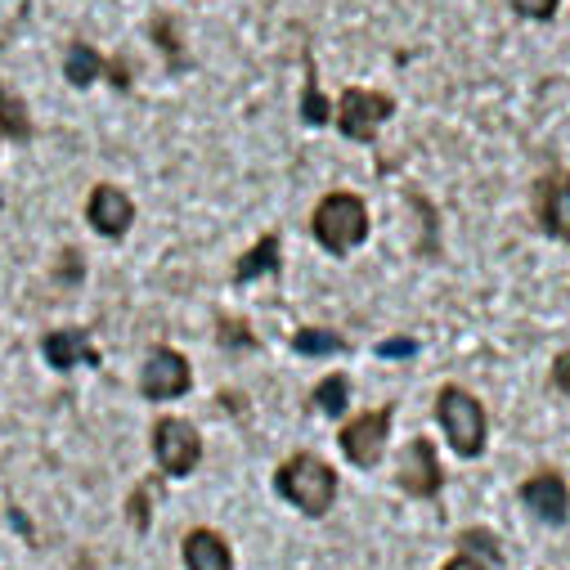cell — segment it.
<instances>
[{"instance_id":"17","label":"cell","mask_w":570,"mask_h":570,"mask_svg":"<svg viewBox=\"0 0 570 570\" xmlns=\"http://www.w3.org/2000/svg\"><path fill=\"white\" fill-rule=\"evenodd\" d=\"M293 346H297V355H337V351H346V342L328 328H302L293 337Z\"/></svg>"},{"instance_id":"16","label":"cell","mask_w":570,"mask_h":570,"mask_svg":"<svg viewBox=\"0 0 570 570\" xmlns=\"http://www.w3.org/2000/svg\"><path fill=\"white\" fill-rule=\"evenodd\" d=\"M346 404H351V382H346L342 373H333V377H324V382L315 386V409H320L324 417L346 413Z\"/></svg>"},{"instance_id":"14","label":"cell","mask_w":570,"mask_h":570,"mask_svg":"<svg viewBox=\"0 0 570 570\" xmlns=\"http://www.w3.org/2000/svg\"><path fill=\"white\" fill-rule=\"evenodd\" d=\"M274 269H278V238H274V234H265V238H261V243L238 261L234 278H238V283H252L256 274H274Z\"/></svg>"},{"instance_id":"23","label":"cell","mask_w":570,"mask_h":570,"mask_svg":"<svg viewBox=\"0 0 570 570\" xmlns=\"http://www.w3.org/2000/svg\"><path fill=\"white\" fill-rule=\"evenodd\" d=\"M220 342H229V346H252V333H243V324H220Z\"/></svg>"},{"instance_id":"22","label":"cell","mask_w":570,"mask_h":570,"mask_svg":"<svg viewBox=\"0 0 570 570\" xmlns=\"http://www.w3.org/2000/svg\"><path fill=\"white\" fill-rule=\"evenodd\" d=\"M130 521H135L139 530H145V525H149V494H145V490H139V494L130 499Z\"/></svg>"},{"instance_id":"21","label":"cell","mask_w":570,"mask_h":570,"mask_svg":"<svg viewBox=\"0 0 570 570\" xmlns=\"http://www.w3.org/2000/svg\"><path fill=\"white\" fill-rule=\"evenodd\" d=\"M377 355H386V360L417 355V342H413V337H391V342H382V346H377Z\"/></svg>"},{"instance_id":"2","label":"cell","mask_w":570,"mask_h":570,"mask_svg":"<svg viewBox=\"0 0 570 570\" xmlns=\"http://www.w3.org/2000/svg\"><path fill=\"white\" fill-rule=\"evenodd\" d=\"M436 417L445 426V436L454 445L459 459H481L485 454V436H490V422H485V409L472 391L463 386H441L436 395Z\"/></svg>"},{"instance_id":"11","label":"cell","mask_w":570,"mask_h":570,"mask_svg":"<svg viewBox=\"0 0 570 570\" xmlns=\"http://www.w3.org/2000/svg\"><path fill=\"white\" fill-rule=\"evenodd\" d=\"M86 216H90L95 234L121 238V234L130 229V220H135V203H130L117 185H99V189L90 194V203H86Z\"/></svg>"},{"instance_id":"6","label":"cell","mask_w":570,"mask_h":570,"mask_svg":"<svg viewBox=\"0 0 570 570\" xmlns=\"http://www.w3.org/2000/svg\"><path fill=\"white\" fill-rule=\"evenodd\" d=\"M391 404H382V409H373V413H360L355 422H346L342 426V454L355 463V468H377L382 463V454H386V436H391Z\"/></svg>"},{"instance_id":"10","label":"cell","mask_w":570,"mask_h":570,"mask_svg":"<svg viewBox=\"0 0 570 570\" xmlns=\"http://www.w3.org/2000/svg\"><path fill=\"white\" fill-rule=\"evenodd\" d=\"M521 503H525L539 521H548V525H566V517H570V490H566L561 472H534V476L521 485Z\"/></svg>"},{"instance_id":"24","label":"cell","mask_w":570,"mask_h":570,"mask_svg":"<svg viewBox=\"0 0 570 570\" xmlns=\"http://www.w3.org/2000/svg\"><path fill=\"white\" fill-rule=\"evenodd\" d=\"M441 570H490V566H485V561H476L472 552H459V557H450Z\"/></svg>"},{"instance_id":"5","label":"cell","mask_w":570,"mask_h":570,"mask_svg":"<svg viewBox=\"0 0 570 570\" xmlns=\"http://www.w3.org/2000/svg\"><path fill=\"white\" fill-rule=\"evenodd\" d=\"M391 112H395V99L377 95V90L351 86L337 99V126H342L346 139H360V145H368V139L382 130V121H391Z\"/></svg>"},{"instance_id":"12","label":"cell","mask_w":570,"mask_h":570,"mask_svg":"<svg viewBox=\"0 0 570 570\" xmlns=\"http://www.w3.org/2000/svg\"><path fill=\"white\" fill-rule=\"evenodd\" d=\"M46 360L55 368H77V364H99V351L90 346V333L86 328H63V333H50L41 342Z\"/></svg>"},{"instance_id":"4","label":"cell","mask_w":570,"mask_h":570,"mask_svg":"<svg viewBox=\"0 0 570 570\" xmlns=\"http://www.w3.org/2000/svg\"><path fill=\"white\" fill-rule=\"evenodd\" d=\"M154 454L167 476H189L203 463V436L189 417H163L154 426Z\"/></svg>"},{"instance_id":"7","label":"cell","mask_w":570,"mask_h":570,"mask_svg":"<svg viewBox=\"0 0 570 570\" xmlns=\"http://www.w3.org/2000/svg\"><path fill=\"white\" fill-rule=\"evenodd\" d=\"M395 481H400V490H404L409 499H436V494H441V481H445L441 459H436V445L426 441V436L409 441L404 454H400Z\"/></svg>"},{"instance_id":"20","label":"cell","mask_w":570,"mask_h":570,"mask_svg":"<svg viewBox=\"0 0 570 570\" xmlns=\"http://www.w3.org/2000/svg\"><path fill=\"white\" fill-rule=\"evenodd\" d=\"M508 6L521 14V19H534V23H548L557 14L561 0H508Z\"/></svg>"},{"instance_id":"9","label":"cell","mask_w":570,"mask_h":570,"mask_svg":"<svg viewBox=\"0 0 570 570\" xmlns=\"http://www.w3.org/2000/svg\"><path fill=\"white\" fill-rule=\"evenodd\" d=\"M534 216L548 238L570 243V171H552L534 185Z\"/></svg>"},{"instance_id":"8","label":"cell","mask_w":570,"mask_h":570,"mask_svg":"<svg viewBox=\"0 0 570 570\" xmlns=\"http://www.w3.org/2000/svg\"><path fill=\"white\" fill-rule=\"evenodd\" d=\"M194 386V373H189V360L171 346H158L145 364V373H139V391H145V400H176Z\"/></svg>"},{"instance_id":"19","label":"cell","mask_w":570,"mask_h":570,"mask_svg":"<svg viewBox=\"0 0 570 570\" xmlns=\"http://www.w3.org/2000/svg\"><path fill=\"white\" fill-rule=\"evenodd\" d=\"M302 117L311 121V126H324L328 117H333V108L324 104V95H320V81H315V72L306 77V99H302Z\"/></svg>"},{"instance_id":"15","label":"cell","mask_w":570,"mask_h":570,"mask_svg":"<svg viewBox=\"0 0 570 570\" xmlns=\"http://www.w3.org/2000/svg\"><path fill=\"white\" fill-rule=\"evenodd\" d=\"M63 72H68L72 86H90V81L104 72V59H99L86 41H77V46H68V63H63Z\"/></svg>"},{"instance_id":"25","label":"cell","mask_w":570,"mask_h":570,"mask_svg":"<svg viewBox=\"0 0 570 570\" xmlns=\"http://www.w3.org/2000/svg\"><path fill=\"white\" fill-rule=\"evenodd\" d=\"M552 382L570 391V351H561V355H557V364H552Z\"/></svg>"},{"instance_id":"1","label":"cell","mask_w":570,"mask_h":570,"mask_svg":"<svg viewBox=\"0 0 570 570\" xmlns=\"http://www.w3.org/2000/svg\"><path fill=\"white\" fill-rule=\"evenodd\" d=\"M274 490L306 517H324L337 499V472L320 454H293L274 472Z\"/></svg>"},{"instance_id":"13","label":"cell","mask_w":570,"mask_h":570,"mask_svg":"<svg viewBox=\"0 0 570 570\" xmlns=\"http://www.w3.org/2000/svg\"><path fill=\"white\" fill-rule=\"evenodd\" d=\"M185 570H234L229 543L216 530H189L185 534Z\"/></svg>"},{"instance_id":"18","label":"cell","mask_w":570,"mask_h":570,"mask_svg":"<svg viewBox=\"0 0 570 570\" xmlns=\"http://www.w3.org/2000/svg\"><path fill=\"white\" fill-rule=\"evenodd\" d=\"M0 130L6 135H14V139H28L32 135V121H28V112H23V104L0 86Z\"/></svg>"},{"instance_id":"3","label":"cell","mask_w":570,"mask_h":570,"mask_svg":"<svg viewBox=\"0 0 570 570\" xmlns=\"http://www.w3.org/2000/svg\"><path fill=\"white\" fill-rule=\"evenodd\" d=\"M311 229H315V238H320L324 252L346 256V252H355V247L368 238V207H364V198H355V194H328V198L315 207Z\"/></svg>"}]
</instances>
